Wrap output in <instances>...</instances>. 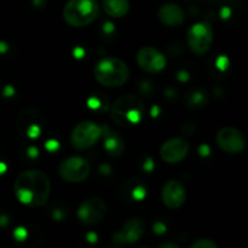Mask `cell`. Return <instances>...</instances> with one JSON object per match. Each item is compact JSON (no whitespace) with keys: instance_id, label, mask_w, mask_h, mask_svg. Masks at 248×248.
Listing matches in <instances>:
<instances>
[{"instance_id":"6da1fadb","label":"cell","mask_w":248,"mask_h":248,"mask_svg":"<svg viewBox=\"0 0 248 248\" xmlns=\"http://www.w3.org/2000/svg\"><path fill=\"white\" fill-rule=\"evenodd\" d=\"M15 195L21 203L31 207H43L51 194V181L40 170H28L15 182Z\"/></svg>"},{"instance_id":"7a4b0ae2","label":"cell","mask_w":248,"mask_h":248,"mask_svg":"<svg viewBox=\"0 0 248 248\" xmlns=\"http://www.w3.org/2000/svg\"><path fill=\"white\" fill-rule=\"evenodd\" d=\"M111 119L121 127H131L142 121L144 104L135 94H124L113 103L110 109Z\"/></svg>"},{"instance_id":"3957f363","label":"cell","mask_w":248,"mask_h":248,"mask_svg":"<svg viewBox=\"0 0 248 248\" xmlns=\"http://www.w3.org/2000/svg\"><path fill=\"white\" fill-rule=\"evenodd\" d=\"M94 78L104 87H120L126 84L130 78V69L123 60L115 57L103 58L93 69Z\"/></svg>"},{"instance_id":"277c9868","label":"cell","mask_w":248,"mask_h":248,"mask_svg":"<svg viewBox=\"0 0 248 248\" xmlns=\"http://www.w3.org/2000/svg\"><path fill=\"white\" fill-rule=\"evenodd\" d=\"M99 16L97 0H69L63 9V18L69 26L82 28Z\"/></svg>"},{"instance_id":"5b68a950","label":"cell","mask_w":248,"mask_h":248,"mask_svg":"<svg viewBox=\"0 0 248 248\" xmlns=\"http://www.w3.org/2000/svg\"><path fill=\"white\" fill-rule=\"evenodd\" d=\"M186 43L194 55L202 56L210 51L213 44V29L206 22H198L189 28Z\"/></svg>"},{"instance_id":"8992f818","label":"cell","mask_w":248,"mask_h":248,"mask_svg":"<svg viewBox=\"0 0 248 248\" xmlns=\"http://www.w3.org/2000/svg\"><path fill=\"white\" fill-rule=\"evenodd\" d=\"M102 137V127L90 120L78 124L70 135V143L78 150H86L93 147Z\"/></svg>"},{"instance_id":"52a82bcc","label":"cell","mask_w":248,"mask_h":248,"mask_svg":"<svg viewBox=\"0 0 248 248\" xmlns=\"http://www.w3.org/2000/svg\"><path fill=\"white\" fill-rule=\"evenodd\" d=\"M58 173L68 183H81L89 178L91 165L81 156H70L61 162Z\"/></svg>"},{"instance_id":"ba28073f","label":"cell","mask_w":248,"mask_h":248,"mask_svg":"<svg viewBox=\"0 0 248 248\" xmlns=\"http://www.w3.org/2000/svg\"><path fill=\"white\" fill-rule=\"evenodd\" d=\"M44 125H45V116L36 108L23 109L19 113L16 124L18 132L28 138L39 137Z\"/></svg>"},{"instance_id":"9c48e42d","label":"cell","mask_w":248,"mask_h":248,"mask_svg":"<svg viewBox=\"0 0 248 248\" xmlns=\"http://www.w3.org/2000/svg\"><path fill=\"white\" fill-rule=\"evenodd\" d=\"M107 215V203L99 196L86 199L78 208V218L86 225H96L104 219Z\"/></svg>"},{"instance_id":"30bf717a","label":"cell","mask_w":248,"mask_h":248,"mask_svg":"<svg viewBox=\"0 0 248 248\" xmlns=\"http://www.w3.org/2000/svg\"><path fill=\"white\" fill-rule=\"evenodd\" d=\"M217 145L227 154H240L246 148V140L240 130L235 127H223L216 135Z\"/></svg>"},{"instance_id":"8fae6325","label":"cell","mask_w":248,"mask_h":248,"mask_svg":"<svg viewBox=\"0 0 248 248\" xmlns=\"http://www.w3.org/2000/svg\"><path fill=\"white\" fill-rule=\"evenodd\" d=\"M190 144L184 138L174 137L167 140L160 148V156L166 164H178L188 156Z\"/></svg>"},{"instance_id":"7c38bea8","label":"cell","mask_w":248,"mask_h":248,"mask_svg":"<svg viewBox=\"0 0 248 248\" xmlns=\"http://www.w3.org/2000/svg\"><path fill=\"white\" fill-rule=\"evenodd\" d=\"M137 64L147 73H159L166 67V57L153 46H144L137 53Z\"/></svg>"},{"instance_id":"4fadbf2b","label":"cell","mask_w":248,"mask_h":248,"mask_svg":"<svg viewBox=\"0 0 248 248\" xmlns=\"http://www.w3.org/2000/svg\"><path fill=\"white\" fill-rule=\"evenodd\" d=\"M144 230L145 224L143 219L138 217L130 218L123 225V228L114 234L113 241L118 245L136 244V242H138L142 239Z\"/></svg>"},{"instance_id":"5bb4252c","label":"cell","mask_w":248,"mask_h":248,"mask_svg":"<svg viewBox=\"0 0 248 248\" xmlns=\"http://www.w3.org/2000/svg\"><path fill=\"white\" fill-rule=\"evenodd\" d=\"M186 199V188L181 182L171 179L165 183L161 190V200L166 207L171 208V210H177L184 205Z\"/></svg>"},{"instance_id":"9a60e30c","label":"cell","mask_w":248,"mask_h":248,"mask_svg":"<svg viewBox=\"0 0 248 248\" xmlns=\"http://www.w3.org/2000/svg\"><path fill=\"white\" fill-rule=\"evenodd\" d=\"M157 18L166 27H178L186 19V14L179 5L166 2L157 10Z\"/></svg>"},{"instance_id":"2e32d148","label":"cell","mask_w":248,"mask_h":248,"mask_svg":"<svg viewBox=\"0 0 248 248\" xmlns=\"http://www.w3.org/2000/svg\"><path fill=\"white\" fill-rule=\"evenodd\" d=\"M102 136L104 137V149L110 156H120L125 150V142L123 137L115 131L104 126L102 127Z\"/></svg>"},{"instance_id":"e0dca14e","label":"cell","mask_w":248,"mask_h":248,"mask_svg":"<svg viewBox=\"0 0 248 248\" xmlns=\"http://www.w3.org/2000/svg\"><path fill=\"white\" fill-rule=\"evenodd\" d=\"M103 10L108 16L113 18L125 17L130 11L128 0H103Z\"/></svg>"},{"instance_id":"ac0fdd59","label":"cell","mask_w":248,"mask_h":248,"mask_svg":"<svg viewBox=\"0 0 248 248\" xmlns=\"http://www.w3.org/2000/svg\"><path fill=\"white\" fill-rule=\"evenodd\" d=\"M184 103L189 109L199 110L207 106L208 94L203 89H195L193 91L188 92L184 98Z\"/></svg>"},{"instance_id":"d6986e66","label":"cell","mask_w":248,"mask_h":248,"mask_svg":"<svg viewBox=\"0 0 248 248\" xmlns=\"http://www.w3.org/2000/svg\"><path fill=\"white\" fill-rule=\"evenodd\" d=\"M87 106L92 109V110L97 111L98 114L104 113L108 110L109 108V99L108 97L104 96L102 93H93L87 101Z\"/></svg>"},{"instance_id":"ffe728a7","label":"cell","mask_w":248,"mask_h":248,"mask_svg":"<svg viewBox=\"0 0 248 248\" xmlns=\"http://www.w3.org/2000/svg\"><path fill=\"white\" fill-rule=\"evenodd\" d=\"M190 248H218V245L210 239H199L190 245Z\"/></svg>"},{"instance_id":"44dd1931","label":"cell","mask_w":248,"mask_h":248,"mask_svg":"<svg viewBox=\"0 0 248 248\" xmlns=\"http://www.w3.org/2000/svg\"><path fill=\"white\" fill-rule=\"evenodd\" d=\"M144 194H145V191H144V189L143 188H137V189H135V191H133V198L136 199V200H142L143 198H144Z\"/></svg>"},{"instance_id":"7402d4cb","label":"cell","mask_w":248,"mask_h":248,"mask_svg":"<svg viewBox=\"0 0 248 248\" xmlns=\"http://www.w3.org/2000/svg\"><path fill=\"white\" fill-rule=\"evenodd\" d=\"M46 148H47V150H50V152H55L58 148V142H56V140H48V142L46 143Z\"/></svg>"},{"instance_id":"603a6c76","label":"cell","mask_w":248,"mask_h":248,"mask_svg":"<svg viewBox=\"0 0 248 248\" xmlns=\"http://www.w3.org/2000/svg\"><path fill=\"white\" fill-rule=\"evenodd\" d=\"M165 230H166V228H165V225L162 223L159 222L154 225V232L156 234H162V232H165Z\"/></svg>"},{"instance_id":"cb8c5ba5","label":"cell","mask_w":248,"mask_h":248,"mask_svg":"<svg viewBox=\"0 0 248 248\" xmlns=\"http://www.w3.org/2000/svg\"><path fill=\"white\" fill-rule=\"evenodd\" d=\"M159 248H178V245L173 244V242H164V244H160Z\"/></svg>"},{"instance_id":"d4e9b609","label":"cell","mask_w":248,"mask_h":248,"mask_svg":"<svg viewBox=\"0 0 248 248\" xmlns=\"http://www.w3.org/2000/svg\"><path fill=\"white\" fill-rule=\"evenodd\" d=\"M26 235H27L26 232H24L23 229H21V228H19L17 232H15V236H16L17 239H19V240H22L23 237H26Z\"/></svg>"},{"instance_id":"484cf974","label":"cell","mask_w":248,"mask_h":248,"mask_svg":"<svg viewBox=\"0 0 248 248\" xmlns=\"http://www.w3.org/2000/svg\"><path fill=\"white\" fill-rule=\"evenodd\" d=\"M200 154L203 155V156H206V155L210 154V148L207 147V145H201L200 147Z\"/></svg>"},{"instance_id":"4316f807","label":"cell","mask_w":248,"mask_h":248,"mask_svg":"<svg viewBox=\"0 0 248 248\" xmlns=\"http://www.w3.org/2000/svg\"><path fill=\"white\" fill-rule=\"evenodd\" d=\"M87 237H89V240L91 242H94V241H96V239H97L96 234H92V232H90V234L87 235Z\"/></svg>"},{"instance_id":"83f0119b","label":"cell","mask_w":248,"mask_h":248,"mask_svg":"<svg viewBox=\"0 0 248 248\" xmlns=\"http://www.w3.org/2000/svg\"><path fill=\"white\" fill-rule=\"evenodd\" d=\"M43 1H44V0H34V4H35L36 6H39V5L43 4Z\"/></svg>"},{"instance_id":"f1b7e54d","label":"cell","mask_w":248,"mask_h":248,"mask_svg":"<svg viewBox=\"0 0 248 248\" xmlns=\"http://www.w3.org/2000/svg\"><path fill=\"white\" fill-rule=\"evenodd\" d=\"M5 171V166L2 164H0V173H1V172H4Z\"/></svg>"}]
</instances>
